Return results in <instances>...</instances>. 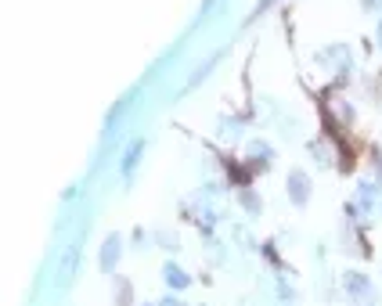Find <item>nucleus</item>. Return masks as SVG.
Wrapping results in <instances>:
<instances>
[{"mask_svg":"<svg viewBox=\"0 0 382 306\" xmlns=\"http://www.w3.org/2000/svg\"><path fill=\"white\" fill-rule=\"evenodd\" d=\"M382 184H375V180H361L357 184V191H354V202H346V216L350 220H375V213L382 209Z\"/></svg>","mask_w":382,"mask_h":306,"instance_id":"f257e3e1","label":"nucleus"},{"mask_svg":"<svg viewBox=\"0 0 382 306\" xmlns=\"http://www.w3.org/2000/svg\"><path fill=\"white\" fill-rule=\"evenodd\" d=\"M343 288H346V302L350 306H378V295H375V285H371L368 274L346 270L343 274Z\"/></svg>","mask_w":382,"mask_h":306,"instance_id":"f03ea898","label":"nucleus"},{"mask_svg":"<svg viewBox=\"0 0 382 306\" xmlns=\"http://www.w3.org/2000/svg\"><path fill=\"white\" fill-rule=\"evenodd\" d=\"M317 61H321V65L339 69L343 76H346V73H354V54H350V47H346V43H332V47L317 51Z\"/></svg>","mask_w":382,"mask_h":306,"instance_id":"7ed1b4c3","label":"nucleus"},{"mask_svg":"<svg viewBox=\"0 0 382 306\" xmlns=\"http://www.w3.org/2000/svg\"><path fill=\"white\" fill-rule=\"evenodd\" d=\"M120 256H123V238H120V234H108V238L101 241L97 267H101L105 274H116V267H120Z\"/></svg>","mask_w":382,"mask_h":306,"instance_id":"20e7f679","label":"nucleus"},{"mask_svg":"<svg viewBox=\"0 0 382 306\" xmlns=\"http://www.w3.org/2000/svg\"><path fill=\"white\" fill-rule=\"evenodd\" d=\"M289 199H292V206H307L310 202V176L303 173V169H292L289 173Z\"/></svg>","mask_w":382,"mask_h":306,"instance_id":"39448f33","label":"nucleus"},{"mask_svg":"<svg viewBox=\"0 0 382 306\" xmlns=\"http://www.w3.org/2000/svg\"><path fill=\"white\" fill-rule=\"evenodd\" d=\"M162 281H166L170 292H184V288H191V274H188L181 263H174V260L162 267Z\"/></svg>","mask_w":382,"mask_h":306,"instance_id":"423d86ee","label":"nucleus"},{"mask_svg":"<svg viewBox=\"0 0 382 306\" xmlns=\"http://www.w3.org/2000/svg\"><path fill=\"white\" fill-rule=\"evenodd\" d=\"M141 152H144V141H141V137H137V141H130V148L123 152V162H120L123 180H134V169H137V162H141Z\"/></svg>","mask_w":382,"mask_h":306,"instance_id":"0eeeda50","label":"nucleus"},{"mask_svg":"<svg viewBox=\"0 0 382 306\" xmlns=\"http://www.w3.org/2000/svg\"><path fill=\"white\" fill-rule=\"evenodd\" d=\"M249 162L267 169L270 162H275V148H270L267 141H249Z\"/></svg>","mask_w":382,"mask_h":306,"instance_id":"6e6552de","label":"nucleus"},{"mask_svg":"<svg viewBox=\"0 0 382 306\" xmlns=\"http://www.w3.org/2000/svg\"><path fill=\"white\" fill-rule=\"evenodd\" d=\"M310 159H314L317 166L329 169V166L336 162V159H332V144H329V141H314V144H310Z\"/></svg>","mask_w":382,"mask_h":306,"instance_id":"1a4fd4ad","label":"nucleus"},{"mask_svg":"<svg viewBox=\"0 0 382 306\" xmlns=\"http://www.w3.org/2000/svg\"><path fill=\"white\" fill-rule=\"evenodd\" d=\"M238 206L249 213V216H260L263 213V202H260V195L253 191V188H245V191H238Z\"/></svg>","mask_w":382,"mask_h":306,"instance_id":"9d476101","label":"nucleus"},{"mask_svg":"<svg viewBox=\"0 0 382 306\" xmlns=\"http://www.w3.org/2000/svg\"><path fill=\"white\" fill-rule=\"evenodd\" d=\"M242 130H245V127H242V119H228V115H224V119H221V130H216V134H221L224 141H238Z\"/></svg>","mask_w":382,"mask_h":306,"instance_id":"9b49d317","label":"nucleus"},{"mask_svg":"<svg viewBox=\"0 0 382 306\" xmlns=\"http://www.w3.org/2000/svg\"><path fill=\"white\" fill-rule=\"evenodd\" d=\"M130 295H134V285H130L127 278H120V281H116V306H130V302H134Z\"/></svg>","mask_w":382,"mask_h":306,"instance_id":"f8f14e48","label":"nucleus"},{"mask_svg":"<svg viewBox=\"0 0 382 306\" xmlns=\"http://www.w3.org/2000/svg\"><path fill=\"white\" fill-rule=\"evenodd\" d=\"M152 238H155V241L162 245V249H170V253H174V249H181V241H177V238H174L170 231H155Z\"/></svg>","mask_w":382,"mask_h":306,"instance_id":"ddd939ff","label":"nucleus"},{"mask_svg":"<svg viewBox=\"0 0 382 306\" xmlns=\"http://www.w3.org/2000/svg\"><path fill=\"white\" fill-rule=\"evenodd\" d=\"M361 8L371 11V15H378V11H382V0H361Z\"/></svg>","mask_w":382,"mask_h":306,"instance_id":"4468645a","label":"nucleus"},{"mask_svg":"<svg viewBox=\"0 0 382 306\" xmlns=\"http://www.w3.org/2000/svg\"><path fill=\"white\" fill-rule=\"evenodd\" d=\"M159 306H188V302H184V299H177V295H166Z\"/></svg>","mask_w":382,"mask_h":306,"instance_id":"2eb2a0df","label":"nucleus"},{"mask_svg":"<svg viewBox=\"0 0 382 306\" xmlns=\"http://www.w3.org/2000/svg\"><path fill=\"white\" fill-rule=\"evenodd\" d=\"M375 43H378V51H382V19H378V26H375Z\"/></svg>","mask_w":382,"mask_h":306,"instance_id":"dca6fc26","label":"nucleus"},{"mask_svg":"<svg viewBox=\"0 0 382 306\" xmlns=\"http://www.w3.org/2000/svg\"><path fill=\"white\" fill-rule=\"evenodd\" d=\"M375 169H378V184H382V155H375Z\"/></svg>","mask_w":382,"mask_h":306,"instance_id":"f3484780","label":"nucleus"},{"mask_svg":"<svg viewBox=\"0 0 382 306\" xmlns=\"http://www.w3.org/2000/svg\"><path fill=\"white\" fill-rule=\"evenodd\" d=\"M144 306H159V302H144Z\"/></svg>","mask_w":382,"mask_h":306,"instance_id":"a211bd4d","label":"nucleus"},{"mask_svg":"<svg viewBox=\"0 0 382 306\" xmlns=\"http://www.w3.org/2000/svg\"><path fill=\"white\" fill-rule=\"evenodd\" d=\"M202 306H206V302H202Z\"/></svg>","mask_w":382,"mask_h":306,"instance_id":"6ab92c4d","label":"nucleus"}]
</instances>
